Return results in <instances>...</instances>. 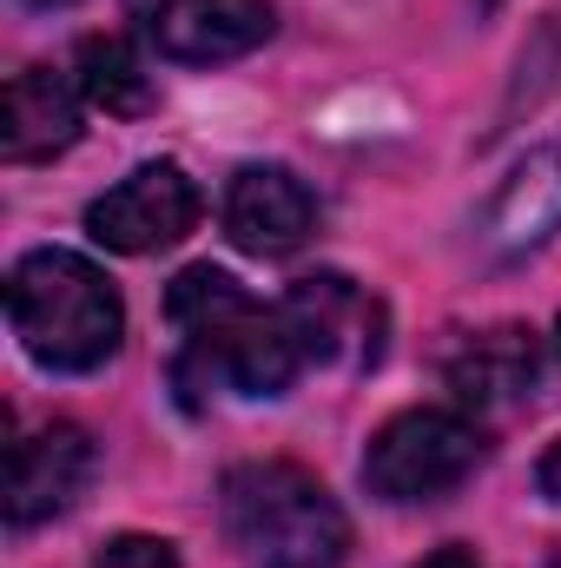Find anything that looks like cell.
Returning <instances> with one entry per match:
<instances>
[{
    "instance_id": "obj_17",
    "label": "cell",
    "mask_w": 561,
    "mask_h": 568,
    "mask_svg": "<svg viewBox=\"0 0 561 568\" xmlns=\"http://www.w3.org/2000/svg\"><path fill=\"white\" fill-rule=\"evenodd\" d=\"M27 7H67V0H27Z\"/></svg>"
},
{
    "instance_id": "obj_6",
    "label": "cell",
    "mask_w": 561,
    "mask_h": 568,
    "mask_svg": "<svg viewBox=\"0 0 561 568\" xmlns=\"http://www.w3.org/2000/svg\"><path fill=\"white\" fill-rule=\"evenodd\" d=\"M192 225H198V185H192L172 159H152L140 172H126L106 199L86 205V232H93L106 252H126V258H145V252L178 245Z\"/></svg>"
},
{
    "instance_id": "obj_1",
    "label": "cell",
    "mask_w": 561,
    "mask_h": 568,
    "mask_svg": "<svg viewBox=\"0 0 561 568\" xmlns=\"http://www.w3.org/2000/svg\"><path fill=\"white\" fill-rule=\"evenodd\" d=\"M165 317L178 324V390L198 404L205 390L232 397H284L304 371V351L284 324V311L258 304L245 284L218 265H192L165 291Z\"/></svg>"
},
{
    "instance_id": "obj_16",
    "label": "cell",
    "mask_w": 561,
    "mask_h": 568,
    "mask_svg": "<svg viewBox=\"0 0 561 568\" xmlns=\"http://www.w3.org/2000/svg\"><path fill=\"white\" fill-rule=\"evenodd\" d=\"M417 568H482V562H476L469 549H436V556H422Z\"/></svg>"
},
{
    "instance_id": "obj_15",
    "label": "cell",
    "mask_w": 561,
    "mask_h": 568,
    "mask_svg": "<svg viewBox=\"0 0 561 568\" xmlns=\"http://www.w3.org/2000/svg\"><path fill=\"white\" fill-rule=\"evenodd\" d=\"M536 483H542V496H549V503H561V436L542 449V463H536Z\"/></svg>"
},
{
    "instance_id": "obj_10",
    "label": "cell",
    "mask_w": 561,
    "mask_h": 568,
    "mask_svg": "<svg viewBox=\"0 0 561 568\" xmlns=\"http://www.w3.org/2000/svg\"><path fill=\"white\" fill-rule=\"evenodd\" d=\"M536 371H542V351H536V331H522V324L476 331V337H462L442 357V377H449V390L469 410H509V404H522L536 390Z\"/></svg>"
},
{
    "instance_id": "obj_4",
    "label": "cell",
    "mask_w": 561,
    "mask_h": 568,
    "mask_svg": "<svg viewBox=\"0 0 561 568\" xmlns=\"http://www.w3.org/2000/svg\"><path fill=\"white\" fill-rule=\"evenodd\" d=\"M482 463V429L462 410H397L390 424L370 436L364 449V483L377 503H442L449 489H462Z\"/></svg>"
},
{
    "instance_id": "obj_11",
    "label": "cell",
    "mask_w": 561,
    "mask_h": 568,
    "mask_svg": "<svg viewBox=\"0 0 561 568\" xmlns=\"http://www.w3.org/2000/svg\"><path fill=\"white\" fill-rule=\"evenodd\" d=\"M80 140V87L53 67H20L7 80V126L0 145L13 165H33V159H53Z\"/></svg>"
},
{
    "instance_id": "obj_18",
    "label": "cell",
    "mask_w": 561,
    "mask_h": 568,
    "mask_svg": "<svg viewBox=\"0 0 561 568\" xmlns=\"http://www.w3.org/2000/svg\"><path fill=\"white\" fill-rule=\"evenodd\" d=\"M555 351H561V324H555Z\"/></svg>"
},
{
    "instance_id": "obj_8",
    "label": "cell",
    "mask_w": 561,
    "mask_h": 568,
    "mask_svg": "<svg viewBox=\"0 0 561 568\" xmlns=\"http://www.w3.org/2000/svg\"><path fill=\"white\" fill-rule=\"evenodd\" d=\"M93 436L80 424H47L33 436L13 443V463H7V523L13 529H33L60 509L80 503V489L93 483Z\"/></svg>"
},
{
    "instance_id": "obj_14",
    "label": "cell",
    "mask_w": 561,
    "mask_h": 568,
    "mask_svg": "<svg viewBox=\"0 0 561 568\" xmlns=\"http://www.w3.org/2000/svg\"><path fill=\"white\" fill-rule=\"evenodd\" d=\"M93 568H178V556H172V542H159V536H113Z\"/></svg>"
},
{
    "instance_id": "obj_12",
    "label": "cell",
    "mask_w": 561,
    "mask_h": 568,
    "mask_svg": "<svg viewBox=\"0 0 561 568\" xmlns=\"http://www.w3.org/2000/svg\"><path fill=\"white\" fill-rule=\"evenodd\" d=\"M555 225H561V140H549L542 152H529V159L509 172V185L496 192V205H489V219H482V245H489L496 258H522V252H536Z\"/></svg>"
},
{
    "instance_id": "obj_3",
    "label": "cell",
    "mask_w": 561,
    "mask_h": 568,
    "mask_svg": "<svg viewBox=\"0 0 561 568\" xmlns=\"http://www.w3.org/2000/svg\"><path fill=\"white\" fill-rule=\"evenodd\" d=\"M218 516L245 568H337L350 549L337 496L297 463H238L218 483Z\"/></svg>"
},
{
    "instance_id": "obj_2",
    "label": "cell",
    "mask_w": 561,
    "mask_h": 568,
    "mask_svg": "<svg viewBox=\"0 0 561 568\" xmlns=\"http://www.w3.org/2000/svg\"><path fill=\"white\" fill-rule=\"evenodd\" d=\"M7 317H13L20 351L60 377L100 371L126 337V304H120L113 278L93 258L53 252V245L27 252L7 272Z\"/></svg>"
},
{
    "instance_id": "obj_9",
    "label": "cell",
    "mask_w": 561,
    "mask_h": 568,
    "mask_svg": "<svg viewBox=\"0 0 561 568\" xmlns=\"http://www.w3.org/2000/svg\"><path fill=\"white\" fill-rule=\"evenodd\" d=\"M310 225H317V199L304 192L297 172H284V165L232 172V185H225V232H232L238 252L284 258V252H297L310 239Z\"/></svg>"
},
{
    "instance_id": "obj_5",
    "label": "cell",
    "mask_w": 561,
    "mask_h": 568,
    "mask_svg": "<svg viewBox=\"0 0 561 568\" xmlns=\"http://www.w3.org/2000/svg\"><path fill=\"white\" fill-rule=\"evenodd\" d=\"M152 53L178 67H218L272 40V0H126Z\"/></svg>"
},
{
    "instance_id": "obj_13",
    "label": "cell",
    "mask_w": 561,
    "mask_h": 568,
    "mask_svg": "<svg viewBox=\"0 0 561 568\" xmlns=\"http://www.w3.org/2000/svg\"><path fill=\"white\" fill-rule=\"evenodd\" d=\"M80 100H93L113 120H140L152 106V80H145L140 53L120 33H86L80 40Z\"/></svg>"
},
{
    "instance_id": "obj_7",
    "label": "cell",
    "mask_w": 561,
    "mask_h": 568,
    "mask_svg": "<svg viewBox=\"0 0 561 568\" xmlns=\"http://www.w3.org/2000/svg\"><path fill=\"white\" fill-rule=\"evenodd\" d=\"M304 364H377V331H384V311L364 284H350L344 272H317V278H297L290 297L278 304Z\"/></svg>"
}]
</instances>
